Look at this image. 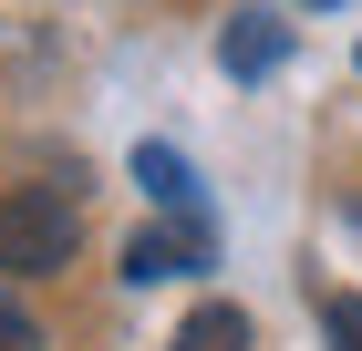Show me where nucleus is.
<instances>
[{
  "instance_id": "6e6552de",
  "label": "nucleus",
  "mask_w": 362,
  "mask_h": 351,
  "mask_svg": "<svg viewBox=\"0 0 362 351\" xmlns=\"http://www.w3.org/2000/svg\"><path fill=\"white\" fill-rule=\"evenodd\" d=\"M321 11H332V0H321Z\"/></svg>"
},
{
  "instance_id": "20e7f679",
  "label": "nucleus",
  "mask_w": 362,
  "mask_h": 351,
  "mask_svg": "<svg viewBox=\"0 0 362 351\" xmlns=\"http://www.w3.org/2000/svg\"><path fill=\"white\" fill-rule=\"evenodd\" d=\"M166 351H249V310H238V299H197Z\"/></svg>"
},
{
  "instance_id": "7ed1b4c3",
  "label": "nucleus",
  "mask_w": 362,
  "mask_h": 351,
  "mask_svg": "<svg viewBox=\"0 0 362 351\" xmlns=\"http://www.w3.org/2000/svg\"><path fill=\"white\" fill-rule=\"evenodd\" d=\"M279 52H290V31H279L269 11H238V21H228V42H218V62H228V73H269Z\"/></svg>"
},
{
  "instance_id": "f257e3e1",
  "label": "nucleus",
  "mask_w": 362,
  "mask_h": 351,
  "mask_svg": "<svg viewBox=\"0 0 362 351\" xmlns=\"http://www.w3.org/2000/svg\"><path fill=\"white\" fill-rule=\"evenodd\" d=\"M73 238H83V217L62 186H0V279L73 269Z\"/></svg>"
},
{
  "instance_id": "0eeeda50",
  "label": "nucleus",
  "mask_w": 362,
  "mask_h": 351,
  "mask_svg": "<svg viewBox=\"0 0 362 351\" xmlns=\"http://www.w3.org/2000/svg\"><path fill=\"white\" fill-rule=\"evenodd\" d=\"M0 351H42V321H31L21 299H0Z\"/></svg>"
},
{
  "instance_id": "423d86ee",
  "label": "nucleus",
  "mask_w": 362,
  "mask_h": 351,
  "mask_svg": "<svg viewBox=\"0 0 362 351\" xmlns=\"http://www.w3.org/2000/svg\"><path fill=\"white\" fill-rule=\"evenodd\" d=\"M321 331H332V351H362V299L352 290H321Z\"/></svg>"
},
{
  "instance_id": "f03ea898",
  "label": "nucleus",
  "mask_w": 362,
  "mask_h": 351,
  "mask_svg": "<svg viewBox=\"0 0 362 351\" xmlns=\"http://www.w3.org/2000/svg\"><path fill=\"white\" fill-rule=\"evenodd\" d=\"M176 269H207V227H145L124 248V279H176Z\"/></svg>"
},
{
  "instance_id": "39448f33",
  "label": "nucleus",
  "mask_w": 362,
  "mask_h": 351,
  "mask_svg": "<svg viewBox=\"0 0 362 351\" xmlns=\"http://www.w3.org/2000/svg\"><path fill=\"white\" fill-rule=\"evenodd\" d=\"M135 176L166 196V207H197V176H187V155H176V145H135Z\"/></svg>"
}]
</instances>
